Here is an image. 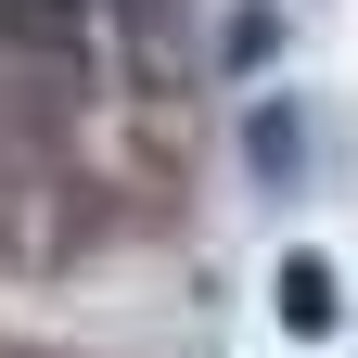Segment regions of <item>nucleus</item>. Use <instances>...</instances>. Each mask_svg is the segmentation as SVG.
I'll return each instance as SVG.
<instances>
[{"mask_svg": "<svg viewBox=\"0 0 358 358\" xmlns=\"http://www.w3.org/2000/svg\"><path fill=\"white\" fill-rule=\"evenodd\" d=\"M268 52H282V26H268V0H243L231 13V64H268Z\"/></svg>", "mask_w": 358, "mask_h": 358, "instance_id": "nucleus-2", "label": "nucleus"}, {"mask_svg": "<svg viewBox=\"0 0 358 358\" xmlns=\"http://www.w3.org/2000/svg\"><path fill=\"white\" fill-rule=\"evenodd\" d=\"M52 13H64V0H52Z\"/></svg>", "mask_w": 358, "mask_h": 358, "instance_id": "nucleus-3", "label": "nucleus"}, {"mask_svg": "<svg viewBox=\"0 0 358 358\" xmlns=\"http://www.w3.org/2000/svg\"><path fill=\"white\" fill-rule=\"evenodd\" d=\"M333 256H282V333H333Z\"/></svg>", "mask_w": 358, "mask_h": 358, "instance_id": "nucleus-1", "label": "nucleus"}]
</instances>
